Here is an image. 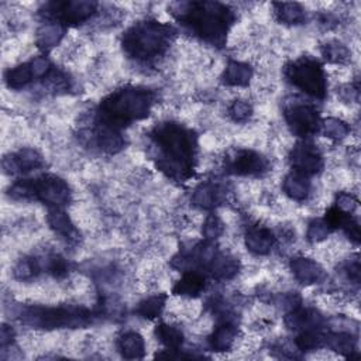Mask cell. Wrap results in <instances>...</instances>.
<instances>
[{"mask_svg": "<svg viewBox=\"0 0 361 361\" xmlns=\"http://www.w3.org/2000/svg\"><path fill=\"white\" fill-rule=\"evenodd\" d=\"M283 75L286 80L313 99L323 100L327 94V76L323 65L313 56H300L290 61Z\"/></svg>", "mask_w": 361, "mask_h": 361, "instance_id": "obj_7", "label": "cell"}, {"mask_svg": "<svg viewBox=\"0 0 361 361\" xmlns=\"http://www.w3.org/2000/svg\"><path fill=\"white\" fill-rule=\"evenodd\" d=\"M99 10V3L96 1H54L44 6V14L48 20L58 21L68 25H78L89 21Z\"/></svg>", "mask_w": 361, "mask_h": 361, "instance_id": "obj_9", "label": "cell"}, {"mask_svg": "<svg viewBox=\"0 0 361 361\" xmlns=\"http://www.w3.org/2000/svg\"><path fill=\"white\" fill-rule=\"evenodd\" d=\"M224 168L228 173L237 176H262L269 168V159L261 152L251 148L233 151L224 159Z\"/></svg>", "mask_w": 361, "mask_h": 361, "instance_id": "obj_10", "label": "cell"}, {"mask_svg": "<svg viewBox=\"0 0 361 361\" xmlns=\"http://www.w3.org/2000/svg\"><path fill=\"white\" fill-rule=\"evenodd\" d=\"M0 341H1V350H4L7 345H11L13 341H14V330L7 326V324H3L1 326V334H0Z\"/></svg>", "mask_w": 361, "mask_h": 361, "instance_id": "obj_38", "label": "cell"}, {"mask_svg": "<svg viewBox=\"0 0 361 361\" xmlns=\"http://www.w3.org/2000/svg\"><path fill=\"white\" fill-rule=\"evenodd\" d=\"M237 336H238V329L235 323L230 317H223L210 333L207 343L212 351L224 353V351H230L234 347L237 341Z\"/></svg>", "mask_w": 361, "mask_h": 361, "instance_id": "obj_16", "label": "cell"}, {"mask_svg": "<svg viewBox=\"0 0 361 361\" xmlns=\"http://www.w3.org/2000/svg\"><path fill=\"white\" fill-rule=\"evenodd\" d=\"M42 269L55 279H63L69 274V262L59 254H49L44 258Z\"/></svg>", "mask_w": 361, "mask_h": 361, "instance_id": "obj_33", "label": "cell"}, {"mask_svg": "<svg viewBox=\"0 0 361 361\" xmlns=\"http://www.w3.org/2000/svg\"><path fill=\"white\" fill-rule=\"evenodd\" d=\"M117 350L121 357L134 360L142 358L145 354V340L144 337L135 330H126L123 331L116 341Z\"/></svg>", "mask_w": 361, "mask_h": 361, "instance_id": "obj_23", "label": "cell"}, {"mask_svg": "<svg viewBox=\"0 0 361 361\" xmlns=\"http://www.w3.org/2000/svg\"><path fill=\"white\" fill-rule=\"evenodd\" d=\"M254 113L252 104L244 99L233 100L227 107V114L234 123H245L251 118Z\"/></svg>", "mask_w": 361, "mask_h": 361, "instance_id": "obj_34", "label": "cell"}, {"mask_svg": "<svg viewBox=\"0 0 361 361\" xmlns=\"http://www.w3.org/2000/svg\"><path fill=\"white\" fill-rule=\"evenodd\" d=\"M224 196V189L214 182H203L193 190L192 204L200 210H213Z\"/></svg>", "mask_w": 361, "mask_h": 361, "instance_id": "obj_19", "label": "cell"}, {"mask_svg": "<svg viewBox=\"0 0 361 361\" xmlns=\"http://www.w3.org/2000/svg\"><path fill=\"white\" fill-rule=\"evenodd\" d=\"M155 337L169 353L180 351V347L183 344V333L178 326L173 324L159 323L155 327Z\"/></svg>", "mask_w": 361, "mask_h": 361, "instance_id": "obj_26", "label": "cell"}, {"mask_svg": "<svg viewBox=\"0 0 361 361\" xmlns=\"http://www.w3.org/2000/svg\"><path fill=\"white\" fill-rule=\"evenodd\" d=\"M333 230L326 224V221L323 219H313L309 224H307V230H306V240L310 244H319L322 241H324L330 233Z\"/></svg>", "mask_w": 361, "mask_h": 361, "instance_id": "obj_36", "label": "cell"}, {"mask_svg": "<svg viewBox=\"0 0 361 361\" xmlns=\"http://www.w3.org/2000/svg\"><path fill=\"white\" fill-rule=\"evenodd\" d=\"M319 131H322V134L331 141H343L350 135L351 127L343 118L326 117L320 121Z\"/></svg>", "mask_w": 361, "mask_h": 361, "instance_id": "obj_29", "label": "cell"}, {"mask_svg": "<svg viewBox=\"0 0 361 361\" xmlns=\"http://www.w3.org/2000/svg\"><path fill=\"white\" fill-rule=\"evenodd\" d=\"M324 337V345L330 350L347 358L357 357V338L350 331H330Z\"/></svg>", "mask_w": 361, "mask_h": 361, "instance_id": "obj_24", "label": "cell"}, {"mask_svg": "<svg viewBox=\"0 0 361 361\" xmlns=\"http://www.w3.org/2000/svg\"><path fill=\"white\" fill-rule=\"evenodd\" d=\"M289 269L293 278L305 286L316 285L326 279L324 268L316 259L309 257H292L289 261Z\"/></svg>", "mask_w": 361, "mask_h": 361, "instance_id": "obj_13", "label": "cell"}, {"mask_svg": "<svg viewBox=\"0 0 361 361\" xmlns=\"http://www.w3.org/2000/svg\"><path fill=\"white\" fill-rule=\"evenodd\" d=\"M169 13L188 27L202 41L223 47L235 21L234 10L219 1H178L169 6Z\"/></svg>", "mask_w": 361, "mask_h": 361, "instance_id": "obj_2", "label": "cell"}, {"mask_svg": "<svg viewBox=\"0 0 361 361\" xmlns=\"http://www.w3.org/2000/svg\"><path fill=\"white\" fill-rule=\"evenodd\" d=\"M206 275L197 271H186L173 285L172 293L180 298H197L206 289Z\"/></svg>", "mask_w": 361, "mask_h": 361, "instance_id": "obj_20", "label": "cell"}, {"mask_svg": "<svg viewBox=\"0 0 361 361\" xmlns=\"http://www.w3.org/2000/svg\"><path fill=\"white\" fill-rule=\"evenodd\" d=\"M275 243L276 237L269 227L261 224L247 226L244 233V244L251 254L267 255L272 251Z\"/></svg>", "mask_w": 361, "mask_h": 361, "instance_id": "obj_14", "label": "cell"}, {"mask_svg": "<svg viewBox=\"0 0 361 361\" xmlns=\"http://www.w3.org/2000/svg\"><path fill=\"white\" fill-rule=\"evenodd\" d=\"M166 299H168V296L165 293L151 295V296L142 299L137 305L135 313L147 320H155L162 314V312L166 306Z\"/></svg>", "mask_w": 361, "mask_h": 361, "instance_id": "obj_27", "label": "cell"}, {"mask_svg": "<svg viewBox=\"0 0 361 361\" xmlns=\"http://www.w3.org/2000/svg\"><path fill=\"white\" fill-rule=\"evenodd\" d=\"M282 192L295 202H305L312 193V183L309 176L290 171L282 180Z\"/></svg>", "mask_w": 361, "mask_h": 361, "instance_id": "obj_21", "label": "cell"}, {"mask_svg": "<svg viewBox=\"0 0 361 361\" xmlns=\"http://www.w3.org/2000/svg\"><path fill=\"white\" fill-rule=\"evenodd\" d=\"M326 333L322 329H306L300 330L295 338V345L299 351H316L324 347Z\"/></svg>", "mask_w": 361, "mask_h": 361, "instance_id": "obj_30", "label": "cell"}, {"mask_svg": "<svg viewBox=\"0 0 361 361\" xmlns=\"http://www.w3.org/2000/svg\"><path fill=\"white\" fill-rule=\"evenodd\" d=\"M254 76V69L247 62L228 61L223 75L221 82L230 87H247Z\"/></svg>", "mask_w": 361, "mask_h": 361, "instance_id": "obj_22", "label": "cell"}, {"mask_svg": "<svg viewBox=\"0 0 361 361\" xmlns=\"http://www.w3.org/2000/svg\"><path fill=\"white\" fill-rule=\"evenodd\" d=\"M155 93L144 86L127 85L113 90L97 106V127L121 131L127 126L149 116Z\"/></svg>", "mask_w": 361, "mask_h": 361, "instance_id": "obj_3", "label": "cell"}, {"mask_svg": "<svg viewBox=\"0 0 361 361\" xmlns=\"http://www.w3.org/2000/svg\"><path fill=\"white\" fill-rule=\"evenodd\" d=\"M66 30H68V27H65L63 24H61L58 21L48 20L37 28L35 45L42 52H48L61 44V41L63 39V37L66 34Z\"/></svg>", "mask_w": 361, "mask_h": 361, "instance_id": "obj_18", "label": "cell"}, {"mask_svg": "<svg viewBox=\"0 0 361 361\" xmlns=\"http://www.w3.org/2000/svg\"><path fill=\"white\" fill-rule=\"evenodd\" d=\"M152 159L158 171L176 182H186L195 173L197 161V135L192 128L162 121L148 133Z\"/></svg>", "mask_w": 361, "mask_h": 361, "instance_id": "obj_1", "label": "cell"}, {"mask_svg": "<svg viewBox=\"0 0 361 361\" xmlns=\"http://www.w3.org/2000/svg\"><path fill=\"white\" fill-rule=\"evenodd\" d=\"M283 117L290 133L302 140L314 135L322 121L316 106L299 99H293L283 106Z\"/></svg>", "mask_w": 361, "mask_h": 361, "instance_id": "obj_8", "label": "cell"}, {"mask_svg": "<svg viewBox=\"0 0 361 361\" xmlns=\"http://www.w3.org/2000/svg\"><path fill=\"white\" fill-rule=\"evenodd\" d=\"M41 271H44L42 269V262L38 258L24 257L16 264V267L13 269V274H14L16 279H18L21 282H27V281H31V279L37 278Z\"/></svg>", "mask_w": 361, "mask_h": 361, "instance_id": "obj_32", "label": "cell"}, {"mask_svg": "<svg viewBox=\"0 0 361 361\" xmlns=\"http://www.w3.org/2000/svg\"><path fill=\"white\" fill-rule=\"evenodd\" d=\"M47 223L49 228L68 244H75L79 241L80 233L73 224L71 216L62 207H49L47 213Z\"/></svg>", "mask_w": 361, "mask_h": 361, "instance_id": "obj_15", "label": "cell"}, {"mask_svg": "<svg viewBox=\"0 0 361 361\" xmlns=\"http://www.w3.org/2000/svg\"><path fill=\"white\" fill-rule=\"evenodd\" d=\"M322 55L327 62L334 65H344L348 63L351 59V51L337 39L329 41L322 45Z\"/></svg>", "mask_w": 361, "mask_h": 361, "instance_id": "obj_31", "label": "cell"}, {"mask_svg": "<svg viewBox=\"0 0 361 361\" xmlns=\"http://www.w3.org/2000/svg\"><path fill=\"white\" fill-rule=\"evenodd\" d=\"M18 320L25 326L42 330L79 329L92 323L93 313L87 307L75 305H31L20 310Z\"/></svg>", "mask_w": 361, "mask_h": 361, "instance_id": "obj_5", "label": "cell"}, {"mask_svg": "<svg viewBox=\"0 0 361 361\" xmlns=\"http://www.w3.org/2000/svg\"><path fill=\"white\" fill-rule=\"evenodd\" d=\"M289 164L292 166V171L303 173L306 176H313L322 172L324 166V159L320 149L314 144L302 140L290 149Z\"/></svg>", "mask_w": 361, "mask_h": 361, "instance_id": "obj_11", "label": "cell"}, {"mask_svg": "<svg viewBox=\"0 0 361 361\" xmlns=\"http://www.w3.org/2000/svg\"><path fill=\"white\" fill-rule=\"evenodd\" d=\"M334 207H337L344 213L353 214L358 207V199L351 192H340L336 196Z\"/></svg>", "mask_w": 361, "mask_h": 361, "instance_id": "obj_37", "label": "cell"}, {"mask_svg": "<svg viewBox=\"0 0 361 361\" xmlns=\"http://www.w3.org/2000/svg\"><path fill=\"white\" fill-rule=\"evenodd\" d=\"M34 80L30 62H23L14 68H10L4 75V82L8 89L21 90Z\"/></svg>", "mask_w": 361, "mask_h": 361, "instance_id": "obj_28", "label": "cell"}, {"mask_svg": "<svg viewBox=\"0 0 361 361\" xmlns=\"http://www.w3.org/2000/svg\"><path fill=\"white\" fill-rule=\"evenodd\" d=\"M283 322L288 329L295 331L306 329H322L323 316L313 307H302L298 305L286 313Z\"/></svg>", "mask_w": 361, "mask_h": 361, "instance_id": "obj_17", "label": "cell"}, {"mask_svg": "<svg viewBox=\"0 0 361 361\" xmlns=\"http://www.w3.org/2000/svg\"><path fill=\"white\" fill-rule=\"evenodd\" d=\"M8 195L16 200H38L48 207H65L72 192L68 182L56 175L45 173L35 179H18L10 186Z\"/></svg>", "mask_w": 361, "mask_h": 361, "instance_id": "obj_6", "label": "cell"}, {"mask_svg": "<svg viewBox=\"0 0 361 361\" xmlns=\"http://www.w3.org/2000/svg\"><path fill=\"white\" fill-rule=\"evenodd\" d=\"M176 31L172 25L154 18L134 23L121 35L124 54L141 63H149L169 49Z\"/></svg>", "mask_w": 361, "mask_h": 361, "instance_id": "obj_4", "label": "cell"}, {"mask_svg": "<svg viewBox=\"0 0 361 361\" xmlns=\"http://www.w3.org/2000/svg\"><path fill=\"white\" fill-rule=\"evenodd\" d=\"M224 223L223 220L214 214V213H210L204 221H203V226H202V235H203V240L206 241H216L219 237L223 235L224 233Z\"/></svg>", "mask_w": 361, "mask_h": 361, "instance_id": "obj_35", "label": "cell"}, {"mask_svg": "<svg viewBox=\"0 0 361 361\" xmlns=\"http://www.w3.org/2000/svg\"><path fill=\"white\" fill-rule=\"evenodd\" d=\"M1 165L6 173L14 175L39 169L45 165V159L35 148H21L16 154L4 157Z\"/></svg>", "mask_w": 361, "mask_h": 361, "instance_id": "obj_12", "label": "cell"}, {"mask_svg": "<svg viewBox=\"0 0 361 361\" xmlns=\"http://www.w3.org/2000/svg\"><path fill=\"white\" fill-rule=\"evenodd\" d=\"M274 14L278 23L285 25H299L306 21V10L302 4L293 1L274 3Z\"/></svg>", "mask_w": 361, "mask_h": 361, "instance_id": "obj_25", "label": "cell"}]
</instances>
